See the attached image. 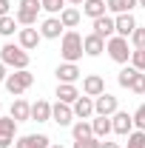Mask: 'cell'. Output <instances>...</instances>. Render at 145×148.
Masks as SVG:
<instances>
[{
	"mask_svg": "<svg viewBox=\"0 0 145 148\" xmlns=\"http://www.w3.org/2000/svg\"><path fill=\"white\" fill-rule=\"evenodd\" d=\"M0 63H6L9 69L20 71V69H29L31 57H29V51H26L23 46H14V43H6V46L0 49Z\"/></svg>",
	"mask_w": 145,
	"mask_h": 148,
	"instance_id": "6da1fadb",
	"label": "cell"
},
{
	"mask_svg": "<svg viewBox=\"0 0 145 148\" xmlns=\"http://www.w3.org/2000/svg\"><path fill=\"white\" fill-rule=\"evenodd\" d=\"M60 54L66 63H77L80 57L85 54V49H83V34H77L74 29H68L66 34H63V43H60Z\"/></svg>",
	"mask_w": 145,
	"mask_h": 148,
	"instance_id": "7a4b0ae2",
	"label": "cell"
},
{
	"mask_svg": "<svg viewBox=\"0 0 145 148\" xmlns=\"http://www.w3.org/2000/svg\"><path fill=\"white\" fill-rule=\"evenodd\" d=\"M105 51H108V57L114 60V63H120V66H125L128 60H131V49H128V37H120L114 34L105 43Z\"/></svg>",
	"mask_w": 145,
	"mask_h": 148,
	"instance_id": "3957f363",
	"label": "cell"
},
{
	"mask_svg": "<svg viewBox=\"0 0 145 148\" xmlns=\"http://www.w3.org/2000/svg\"><path fill=\"white\" fill-rule=\"evenodd\" d=\"M31 83H34V74L29 71V69H20V71L6 77V88H9V94H14V97H20L26 88H31Z\"/></svg>",
	"mask_w": 145,
	"mask_h": 148,
	"instance_id": "277c9868",
	"label": "cell"
},
{
	"mask_svg": "<svg viewBox=\"0 0 145 148\" xmlns=\"http://www.w3.org/2000/svg\"><path fill=\"white\" fill-rule=\"evenodd\" d=\"M40 9H43V0H20L17 6V23L20 26H34L37 23V14H40Z\"/></svg>",
	"mask_w": 145,
	"mask_h": 148,
	"instance_id": "5b68a950",
	"label": "cell"
},
{
	"mask_svg": "<svg viewBox=\"0 0 145 148\" xmlns=\"http://www.w3.org/2000/svg\"><path fill=\"white\" fill-rule=\"evenodd\" d=\"M94 111L100 114V117H114L117 111H120V103H117V97L114 94H100V97H94Z\"/></svg>",
	"mask_w": 145,
	"mask_h": 148,
	"instance_id": "8992f818",
	"label": "cell"
},
{
	"mask_svg": "<svg viewBox=\"0 0 145 148\" xmlns=\"http://www.w3.org/2000/svg\"><path fill=\"white\" fill-rule=\"evenodd\" d=\"M51 123H57V125H74V108L68 103H60L57 100L51 106Z\"/></svg>",
	"mask_w": 145,
	"mask_h": 148,
	"instance_id": "52a82bcc",
	"label": "cell"
},
{
	"mask_svg": "<svg viewBox=\"0 0 145 148\" xmlns=\"http://www.w3.org/2000/svg\"><path fill=\"white\" fill-rule=\"evenodd\" d=\"M111 123H114V134H120V137H128L131 131L137 128L134 125V114H128V111H117L111 117Z\"/></svg>",
	"mask_w": 145,
	"mask_h": 148,
	"instance_id": "ba28073f",
	"label": "cell"
},
{
	"mask_svg": "<svg viewBox=\"0 0 145 148\" xmlns=\"http://www.w3.org/2000/svg\"><path fill=\"white\" fill-rule=\"evenodd\" d=\"M40 40H43L40 29L26 26V29H20V34H17V46H23L26 51H31V49H37V46H40Z\"/></svg>",
	"mask_w": 145,
	"mask_h": 148,
	"instance_id": "9c48e42d",
	"label": "cell"
},
{
	"mask_svg": "<svg viewBox=\"0 0 145 148\" xmlns=\"http://www.w3.org/2000/svg\"><path fill=\"white\" fill-rule=\"evenodd\" d=\"M83 94H85V97H100V94H105V80H103L100 74L83 77Z\"/></svg>",
	"mask_w": 145,
	"mask_h": 148,
	"instance_id": "30bf717a",
	"label": "cell"
},
{
	"mask_svg": "<svg viewBox=\"0 0 145 148\" xmlns=\"http://www.w3.org/2000/svg\"><path fill=\"white\" fill-rule=\"evenodd\" d=\"M94 34H100L103 40H111V37L117 34V23H114V17H108V14L97 17V20H94Z\"/></svg>",
	"mask_w": 145,
	"mask_h": 148,
	"instance_id": "8fae6325",
	"label": "cell"
},
{
	"mask_svg": "<svg viewBox=\"0 0 145 148\" xmlns=\"http://www.w3.org/2000/svg\"><path fill=\"white\" fill-rule=\"evenodd\" d=\"M14 148H51V140L46 134H26L14 143Z\"/></svg>",
	"mask_w": 145,
	"mask_h": 148,
	"instance_id": "7c38bea8",
	"label": "cell"
},
{
	"mask_svg": "<svg viewBox=\"0 0 145 148\" xmlns=\"http://www.w3.org/2000/svg\"><path fill=\"white\" fill-rule=\"evenodd\" d=\"M74 108V117L77 120H88V117H94L97 111H94V97H85V94H80V100L71 106Z\"/></svg>",
	"mask_w": 145,
	"mask_h": 148,
	"instance_id": "4fadbf2b",
	"label": "cell"
},
{
	"mask_svg": "<svg viewBox=\"0 0 145 148\" xmlns=\"http://www.w3.org/2000/svg\"><path fill=\"white\" fill-rule=\"evenodd\" d=\"M105 43H108V40H103V37H100V34H94V32L83 37V49H85V54H88V57L103 54V51H105Z\"/></svg>",
	"mask_w": 145,
	"mask_h": 148,
	"instance_id": "5bb4252c",
	"label": "cell"
},
{
	"mask_svg": "<svg viewBox=\"0 0 145 148\" xmlns=\"http://www.w3.org/2000/svg\"><path fill=\"white\" fill-rule=\"evenodd\" d=\"M9 117L17 120V123H26V120H31V106H29L23 97H17V100L12 103V108H9Z\"/></svg>",
	"mask_w": 145,
	"mask_h": 148,
	"instance_id": "9a60e30c",
	"label": "cell"
},
{
	"mask_svg": "<svg viewBox=\"0 0 145 148\" xmlns=\"http://www.w3.org/2000/svg\"><path fill=\"white\" fill-rule=\"evenodd\" d=\"M57 80L60 83H77L80 77H83V71L77 69V63H63V66H57Z\"/></svg>",
	"mask_w": 145,
	"mask_h": 148,
	"instance_id": "2e32d148",
	"label": "cell"
},
{
	"mask_svg": "<svg viewBox=\"0 0 145 148\" xmlns=\"http://www.w3.org/2000/svg\"><path fill=\"white\" fill-rule=\"evenodd\" d=\"M63 23H60V17H46L43 23H40V34L43 37H49V40H57V37L63 34Z\"/></svg>",
	"mask_w": 145,
	"mask_h": 148,
	"instance_id": "e0dca14e",
	"label": "cell"
},
{
	"mask_svg": "<svg viewBox=\"0 0 145 148\" xmlns=\"http://www.w3.org/2000/svg\"><path fill=\"white\" fill-rule=\"evenodd\" d=\"M114 23H117V34H120V37H131L134 29H137V20H134L131 12H128V14H117Z\"/></svg>",
	"mask_w": 145,
	"mask_h": 148,
	"instance_id": "ac0fdd59",
	"label": "cell"
},
{
	"mask_svg": "<svg viewBox=\"0 0 145 148\" xmlns=\"http://www.w3.org/2000/svg\"><path fill=\"white\" fill-rule=\"evenodd\" d=\"M57 100H60V103H68V106H74V103L80 100L77 86H74V83H60V86H57Z\"/></svg>",
	"mask_w": 145,
	"mask_h": 148,
	"instance_id": "d6986e66",
	"label": "cell"
},
{
	"mask_svg": "<svg viewBox=\"0 0 145 148\" xmlns=\"http://www.w3.org/2000/svg\"><path fill=\"white\" fill-rule=\"evenodd\" d=\"M31 120H37V123H49V120H51V103H49V100H37V103H31Z\"/></svg>",
	"mask_w": 145,
	"mask_h": 148,
	"instance_id": "ffe728a7",
	"label": "cell"
},
{
	"mask_svg": "<svg viewBox=\"0 0 145 148\" xmlns=\"http://www.w3.org/2000/svg\"><path fill=\"white\" fill-rule=\"evenodd\" d=\"M91 128H94V137L97 140H105L111 131H114V123H111V117H100L97 114V120H91Z\"/></svg>",
	"mask_w": 145,
	"mask_h": 148,
	"instance_id": "44dd1931",
	"label": "cell"
},
{
	"mask_svg": "<svg viewBox=\"0 0 145 148\" xmlns=\"http://www.w3.org/2000/svg\"><path fill=\"white\" fill-rule=\"evenodd\" d=\"M108 12V6H105V0H85L83 3V14L91 20H97V17H103Z\"/></svg>",
	"mask_w": 145,
	"mask_h": 148,
	"instance_id": "7402d4cb",
	"label": "cell"
},
{
	"mask_svg": "<svg viewBox=\"0 0 145 148\" xmlns=\"http://www.w3.org/2000/svg\"><path fill=\"white\" fill-rule=\"evenodd\" d=\"M105 6L114 14H128L134 6H140V0H105Z\"/></svg>",
	"mask_w": 145,
	"mask_h": 148,
	"instance_id": "603a6c76",
	"label": "cell"
},
{
	"mask_svg": "<svg viewBox=\"0 0 145 148\" xmlns=\"http://www.w3.org/2000/svg\"><path fill=\"white\" fill-rule=\"evenodd\" d=\"M71 134H74V140H88V137H94V128H91V123H85V120H77L71 125Z\"/></svg>",
	"mask_w": 145,
	"mask_h": 148,
	"instance_id": "cb8c5ba5",
	"label": "cell"
},
{
	"mask_svg": "<svg viewBox=\"0 0 145 148\" xmlns=\"http://www.w3.org/2000/svg\"><path fill=\"white\" fill-rule=\"evenodd\" d=\"M60 23H63L66 29H74V26L80 23V12H77V9H71V6H66V9L60 12Z\"/></svg>",
	"mask_w": 145,
	"mask_h": 148,
	"instance_id": "d4e9b609",
	"label": "cell"
},
{
	"mask_svg": "<svg viewBox=\"0 0 145 148\" xmlns=\"http://www.w3.org/2000/svg\"><path fill=\"white\" fill-rule=\"evenodd\" d=\"M137 71H140V69H134V66H125L122 71L117 74V83H120L122 88H131V83H134V77H137Z\"/></svg>",
	"mask_w": 145,
	"mask_h": 148,
	"instance_id": "484cf974",
	"label": "cell"
},
{
	"mask_svg": "<svg viewBox=\"0 0 145 148\" xmlns=\"http://www.w3.org/2000/svg\"><path fill=\"white\" fill-rule=\"evenodd\" d=\"M14 131H17V120L0 114V137H14Z\"/></svg>",
	"mask_w": 145,
	"mask_h": 148,
	"instance_id": "4316f807",
	"label": "cell"
},
{
	"mask_svg": "<svg viewBox=\"0 0 145 148\" xmlns=\"http://www.w3.org/2000/svg\"><path fill=\"white\" fill-rule=\"evenodd\" d=\"M14 29H17V17H12V14L0 17V34H3V37H12Z\"/></svg>",
	"mask_w": 145,
	"mask_h": 148,
	"instance_id": "83f0119b",
	"label": "cell"
},
{
	"mask_svg": "<svg viewBox=\"0 0 145 148\" xmlns=\"http://www.w3.org/2000/svg\"><path fill=\"white\" fill-rule=\"evenodd\" d=\"M128 148H145V131H131L128 134Z\"/></svg>",
	"mask_w": 145,
	"mask_h": 148,
	"instance_id": "f1b7e54d",
	"label": "cell"
},
{
	"mask_svg": "<svg viewBox=\"0 0 145 148\" xmlns=\"http://www.w3.org/2000/svg\"><path fill=\"white\" fill-rule=\"evenodd\" d=\"M131 66L140 69V71H145V49H134L131 51Z\"/></svg>",
	"mask_w": 145,
	"mask_h": 148,
	"instance_id": "f546056e",
	"label": "cell"
},
{
	"mask_svg": "<svg viewBox=\"0 0 145 148\" xmlns=\"http://www.w3.org/2000/svg\"><path fill=\"white\" fill-rule=\"evenodd\" d=\"M131 43H134V49H145V26H137V29H134Z\"/></svg>",
	"mask_w": 145,
	"mask_h": 148,
	"instance_id": "4dcf8cb0",
	"label": "cell"
},
{
	"mask_svg": "<svg viewBox=\"0 0 145 148\" xmlns=\"http://www.w3.org/2000/svg\"><path fill=\"white\" fill-rule=\"evenodd\" d=\"M128 91L145 94V71H137V77H134V83H131V88H128Z\"/></svg>",
	"mask_w": 145,
	"mask_h": 148,
	"instance_id": "1f68e13d",
	"label": "cell"
},
{
	"mask_svg": "<svg viewBox=\"0 0 145 148\" xmlns=\"http://www.w3.org/2000/svg\"><path fill=\"white\" fill-rule=\"evenodd\" d=\"M43 9L51 12V14H60V12L66 9V0H43Z\"/></svg>",
	"mask_w": 145,
	"mask_h": 148,
	"instance_id": "d6a6232c",
	"label": "cell"
},
{
	"mask_svg": "<svg viewBox=\"0 0 145 148\" xmlns=\"http://www.w3.org/2000/svg\"><path fill=\"white\" fill-rule=\"evenodd\" d=\"M74 148H103V143L97 137H88V140H74Z\"/></svg>",
	"mask_w": 145,
	"mask_h": 148,
	"instance_id": "836d02e7",
	"label": "cell"
},
{
	"mask_svg": "<svg viewBox=\"0 0 145 148\" xmlns=\"http://www.w3.org/2000/svg\"><path fill=\"white\" fill-rule=\"evenodd\" d=\"M134 125H137L140 131H145V103H142L137 111H134Z\"/></svg>",
	"mask_w": 145,
	"mask_h": 148,
	"instance_id": "e575fe53",
	"label": "cell"
},
{
	"mask_svg": "<svg viewBox=\"0 0 145 148\" xmlns=\"http://www.w3.org/2000/svg\"><path fill=\"white\" fill-rule=\"evenodd\" d=\"M9 6H12L9 0H0V17H6V14H9Z\"/></svg>",
	"mask_w": 145,
	"mask_h": 148,
	"instance_id": "d590c367",
	"label": "cell"
},
{
	"mask_svg": "<svg viewBox=\"0 0 145 148\" xmlns=\"http://www.w3.org/2000/svg\"><path fill=\"white\" fill-rule=\"evenodd\" d=\"M12 143H14V137H0V148H9Z\"/></svg>",
	"mask_w": 145,
	"mask_h": 148,
	"instance_id": "8d00e7d4",
	"label": "cell"
},
{
	"mask_svg": "<svg viewBox=\"0 0 145 148\" xmlns=\"http://www.w3.org/2000/svg\"><path fill=\"white\" fill-rule=\"evenodd\" d=\"M6 69H9V66H6V63H0V83H6V77H9Z\"/></svg>",
	"mask_w": 145,
	"mask_h": 148,
	"instance_id": "74e56055",
	"label": "cell"
},
{
	"mask_svg": "<svg viewBox=\"0 0 145 148\" xmlns=\"http://www.w3.org/2000/svg\"><path fill=\"white\" fill-rule=\"evenodd\" d=\"M103 148H120V143H108V140H105V143H103Z\"/></svg>",
	"mask_w": 145,
	"mask_h": 148,
	"instance_id": "f35d334b",
	"label": "cell"
},
{
	"mask_svg": "<svg viewBox=\"0 0 145 148\" xmlns=\"http://www.w3.org/2000/svg\"><path fill=\"white\" fill-rule=\"evenodd\" d=\"M66 3H71V6H83L85 0H66Z\"/></svg>",
	"mask_w": 145,
	"mask_h": 148,
	"instance_id": "ab89813d",
	"label": "cell"
},
{
	"mask_svg": "<svg viewBox=\"0 0 145 148\" xmlns=\"http://www.w3.org/2000/svg\"><path fill=\"white\" fill-rule=\"evenodd\" d=\"M140 6H142V9H145V0H140Z\"/></svg>",
	"mask_w": 145,
	"mask_h": 148,
	"instance_id": "60d3db41",
	"label": "cell"
},
{
	"mask_svg": "<svg viewBox=\"0 0 145 148\" xmlns=\"http://www.w3.org/2000/svg\"><path fill=\"white\" fill-rule=\"evenodd\" d=\"M51 148H63V145H54V143H51Z\"/></svg>",
	"mask_w": 145,
	"mask_h": 148,
	"instance_id": "b9f144b4",
	"label": "cell"
},
{
	"mask_svg": "<svg viewBox=\"0 0 145 148\" xmlns=\"http://www.w3.org/2000/svg\"><path fill=\"white\" fill-rule=\"evenodd\" d=\"M0 108H3V103H0Z\"/></svg>",
	"mask_w": 145,
	"mask_h": 148,
	"instance_id": "7bdbcfd3",
	"label": "cell"
}]
</instances>
